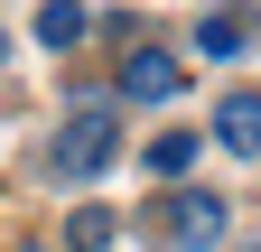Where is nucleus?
Segmentation results:
<instances>
[{"mask_svg": "<svg viewBox=\"0 0 261 252\" xmlns=\"http://www.w3.org/2000/svg\"><path fill=\"white\" fill-rule=\"evenodd\" d=\"M121 93H130V103H177V93H187V66L159 56V47H140V56L121 66Z\"/></svg>", "mask_w": 261, "mask_h": 252, "instance_id": "3", "label": "nucleus"}, {"mask_svg": "<svg viewBox=\"0 0 261 252\" xmlns=\"http://www.w3.org/2000/svg\"><path fill=\"white\" fill-rule=\"evenodd\" d=\"M112 149H121L112 103H75V112H65V131H56V178H103Z\"/></svg>", "mask_w": 261, "mask_h": 252, "instance_id": "1", "label": "nucleus"}, {"mask_svg": "<svg viewBox=\"0 0 261 252\" xmlns=\"http://www.w3.org/2000/svg\"><path fill=\"white\" fill-rule=\"evenodd\" d=\"M215 140L233 149V159H261V93H252V84H233V93L215 103Z\"/></svg>", "mask_w": 261, "mask_h": 252, "instance_id": "4", "label": "nucleus"}, {"mask_svg": "<svg viewBox=\"0 0 261 252\" xmlns=\"http://www.w3.org/2000/svg\"><path fill=\"white\" fill-rule=\"evenodd\" d=\"M0 56H10V38H0Z\"/></svg>", "mask_w": 261, "mask_h": 252, "instance_id": "9", "label": "nucleus"}, {"mask_svg": "<svg viewBox=\"0 0 261 252\" xmlns=\"http://www.w3.org/2000/svg\"><path fill=\"white\" fill-rule=\"evenodd\" d=\"M243 38H252V19H243V10H205V28H196V47H205V56H233Z\"/></svg>", "mask_w": 261, "mask_h": 252, "instance_id": "7", "label": "nucleus"}, {"mask_svg": "<svg viewBox=\"0 0 261 252\" xmlns=\"http://www.w3.org/2000/svg\"><path fill=\"white\" fill-rule=\"evenodd\" d=\"M196 168V131H159L149 140V178H187Z\"/></svg>", "mask_w": 261, "mask_h": 252, "instance_id": "8", "label": "nucleus"}, {"mask_svg": "<svg viewBox=\"0 0 261 252\" xmlns=\"http://www.w3.org/2000/svg\"><path fill=\"white\" fill-rule=\"evenodd\" d=\"M112 234H121L112 206H75L65 215V252H112Z\"/></svg>", "mask_w": 261, "mask_h": 252, "instance_id": "5", "label": "nucleus"}, {"mask_svg": "<svg viewBox=\"0 0 261 252\" xmlns=\"http://www.w3.org/2000/svg\"><path fill=\"white\" fill-rule=\"evenodd\" d=\"M159 234H168L177 252L224 243V196H196V187H187V196H168V206H159Z\"/></svg>", "mask_w": 261, "mask_h": 252, "instance_id": "2", "label": "nucleus"}, {"mask_svg": "<svg viewBox=\"0 0 261 252\" xmlns=\"http://www.w3.org/2000/svg\"><path fill=\"white\" fill-rule=\"evenodd\" d=\"M84 38V0H47L38 10V47H75Z\"/></svg>", "mask_w": 261, "mask_h": 252, "instance_id": "6", "label": "nucleus"}]
</instances>
